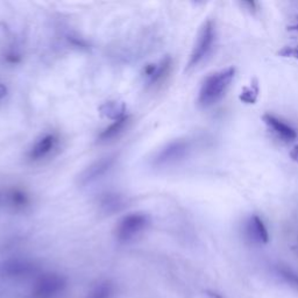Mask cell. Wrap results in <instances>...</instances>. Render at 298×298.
Masks as SVG:
<instances>
[{"mask_svg":"<svg viewBox=\"0 0 298 298\" xmlns=\"http://www.w3.org/2000/svg\"><path fill=\"white\" fill-rule=\"evenodd\" d=\"M4 274L13 278H25L31 276L36 271V267L34 264L27 260H20V259H14L6 262L2 267Z\"/></svg>","mask_w":298,"mask_h":298,"instance_id":"30bf717a","label":"cell"},{"mask_svg":"<svg viewBox=\"0 0 298 298\" xmlns=\"http://www.w3.org/2000/svg\"><path fill=\"white\" fill-rule=\"evenodd\" d=\"M115 156L114 155H108L104 156V158L97 160L94 163H91L88 168H85L84 170L78 177V183L82 187H86L95 182H97L98 179L104 177L105 175L108 174V171L112 170V168L114 166L115 163Z\"/></svg>","mask_w":298,"mask_h":298,"instance_id":"8992f818","label":"cell"},{"mask_svg":"<svg viewBox=\"0 0 298 298\" xmlns=\"http://www.w3.org/2000/svg\"><path fill=\"white\" fill-rule=\"evenodd\" d=\"M265 124L276 135L283 141H294L297 139L298 134L294 127H291L289 124L284 123L283 120L278 119L277 117L271 114L264 115Z\"/></svg>","mask_w":298,"mask_h":298,"instance_id":"9c48e42d","label":"cell"},{"mask_svg":"<svg viewBox=\"0 0 298 298\" xmlns=\"http://www.w3.org/2000/svg\"><path fill=\"white\" fill-rule=\"evenodd\" d=\"M102 112L112 120L120 119V118L126 115V113H125V105L119 104V102H107V104L104 105Z\"/></svg>","mask_w":298,"mask_h":298,"instance_id":"9a60e30c","label":"cell"},{"mask_svg":"<svg viewBox=\"0 0 298 298\" xmlns=\"http://www.w3.org/2000/svg\"><path fill=\"white\" fill-rule=\"evenodd\" d=\"M169 68H170V60L166 59L161 61V63L159 64H153L150 66L148 69H147V78L150 84H154V83L159 82L160 79H162V77L168 72Z\"/></svg>","mask_w":298,"mask_h":298,"instance_id":"5bb4252c","label":"cell"},{"mask_svg":"<svg viewBox=\"0 0 298 298\" xmlns=\"http://www.w3.org/2000/svg\"><path fill=\"white\" fill-rule=\"evenodd\" d=\"M150 224L148 214L132 212L124 216L115 227V238L119 242H131L142 234Z\"/></svg>","mask_w":298,"mask_h":298,"instance_id":"7a4b0ae2","label":"cell"},{"mask_svg":"<svg viewBox=\"0 0 298 298\" xmlns=\"http://www.w3.org/2000/svg\"><path fill=\"white\" fill-rule=\"evenodd\" d=\"M214 298H217V297H214Z\"/></svg>","mask_w":298,"mask_h":298,"instance_id":"e0dca14e","label":"cell"},{"mask_svg":"<svg viewBox=\"0 0 298 298\" xmlns=\"http://www.w3.org/2000/svg\"><path fill=\"white\" fill-rule=\"evenodd\" d=\"M214 41H216V26L212 20H207L201 26L199 33L197 35L196 42H195L190 57H189L188 69L196 68L209 56L213 48Z\"/></svg>","mask_w":298,"mask_h":298,"instance_id":"3957f363","label":"cell"},{"mask_svg":"<svg viewBox=\"0 0 298 298\" xmlns=\"http://www.w3.org/2000/svg\"><path fill=\"white\" fill-rule=\"evenodd\" d=\"M66 286V278L61 274H42L34 282L32 288V298H59L64 294Z\"/></svg>","mask_w":298,"mask_h":298,"instance_id":"277c9868","label":"cell"},{"mask_svg":"<svg viewBox=\"0 0 298 298\" xmlns=\"http://www.w3.org/2000/svg\"><path fill=\"white\" fill-rule=\"evenodd\" d=\"M245 233L251 241L265 245L269 241V232L260 217L251 216L245 223Z\"/></svg>","mask_w":298,"mask_h":298,"instance_id":"ba28073f","label":"cell"},{"mask_svg":"<svg viewBox=\"0 0 298 298\" xmlns=\"http://www.w3.org/2000/svg\"><path fill=\"white\" fill-rule=\"evenodd\" d=\"M59 145V136L55 133H46L33 143L28 152V158L32 161H42L53 154Z\"/></svg>","mask_w":298,"mask_h":298,"instance_id":"52a82bcc","label":"cell"},{"mask_svg":"<svg viewBox=\"0 0 298 298\" xmlns=\"http://www.w3.org/2000/svg\"><path fill=\"white\" fill-rule=\"evenodd\" d=\"M117 294L114 283L111 281L98 282L91 288L86 298H114Z\"/></svg>","mask_w":298,"mask_h":298,"instance_id":"7c38bea8","label":"cell"},{"mask_svg":"<svg viewBox=\"0 0 298 298\" xmlns=\"http://www.w3.org/2000/svg\"><path fill=\"white\" fill-rule=\"evenodd\" d=\"M234 76L235 69L230 66V68L212 72L205 77L200 85L199 94H198V104L204 108L211 107L217 104L225 96L234 79Z\"/></svg>","mask_w":298,"mask_h":298,"instance_id":"6da1fadb","label":"cell"},{"mask_svg":"<svg viewBox=\"0 0 298 298\" xmlns=\"http://www.w3.org/2000/svg\"><path fill=\"white\" fill-rule=\"evenodd\" d=\"M189 150H190L189 141L183 139L174 140L159 150L153 160V165L158 168L172 166L187 158Z\"/></svg>","mask_w":298,"mask_h":298,"instance_id":"5b68a950","label":"cell"},{"mask_svg":"<svg viewBox=\"0 0 298 298\" xmlns=\"http://www.w3.org/2000/svg\"><path fill=\"white\" fill-rule=\"evenodd\" d=\"M128 125H130V117L128 115H125V117L120 118V119L113 120V123L110 126H107L99 134L98 142L107 143L110 141H113L114 139H118L126 131Z\"/></svg>","mask_w":298,"mask_h":298,"instance_id":"8fae6325","label":"cell"},{"mask_svg":"<svg viewBox=\"0 0 298 298\" xmlns=\"http://www.w3.org/2000/svg\"><path fill=\"white\" fill-rule=\"evenodd\" d=\"M13 206H25L27 204V199H26L25 195L20 194V192H14L11 196Z\"/></svg>","mask_w":298,"mask_h":298,"instance_id":"2e32d148","label":"cell"},{"mask_svg":"<svg viewBox=\"0 0 298 298\" xmlns=\"http://www.w3.org/2000/svg\"><path fill=\"white\" fill-rule=\"evenodd\" d=\"M275 273L284 283L298 290V270L296 269L291 268L290 265L280 264L275 267Z\"/></svg>","mask_w":298,"mask_h":298,"instance_id":"4fadbf2b","label":"cell"}]
</instances>
